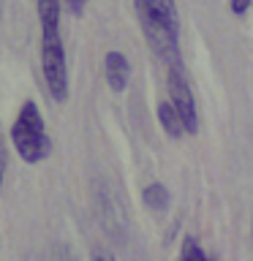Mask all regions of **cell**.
<instances>
[{
    "label": "cell",
    "instance_id": "6da1fadb",
    "mask_svg": "<svg viewBox=\"0 0 253 261\" xmlns=\"http://www.w3.org/2000/svg\"><path fill=\"white\" fill-rule=\"evenodd\" d=\"M41 22V71L52 101H68V60L60 36V0H38Z\"/></svg>",
    "mask_w": 253,
    "mask_h": 261
},
{
    "label": "cell",
    "instance_id": "7a4b0ae2",
    "mask_svg": "<svg viewBox=\"0 0 253 261\" xmlns=\"http://www.w3.org/2000/svg\"><path fill=\"white\" fill-rule=\"evenodd\" d=\"M134 11L150 49L169 68H180V14L174 0H134Z\"/></svg>",
    "mask_w": 253,
    "mask_h": 261
},
{
    "label": "cell",
    "instance_id": "3957f363",
    "mask_svg": "<svg viewBox=\"0 0 253 261\" xmlns=\"http://www.w3.org/2000/svg\"><path fill=\"white\" fill-rule=\"evenodd\" d=\"M11 142L16 147V155L24 163H41L52 152V142L46 134V122L41 117V109L36 101H24L16 112V120L11 125Z\"/></svg>",
    "mask_w": 253,
    "mask_h": 261
},
{
    "label": "cell",
    "instance_id": "277c9868",
    "mask_svg": "<svg viewBox=\"0 0 253 261\" xmlns=\"http://www.w3.org/2000/svg\"><path fill=\"white\" fill-rule=\"evenodd\" d=\"M169 103L177 109L180 120L185 125V134H196L199 130V112H196V101L188 85L183 65L180 68H169Z\"/></svg>",
    "mask_w": 253,
    "mask_h": 261
},
{
    "label": "cell",
    "instance_id": "5b68a950",
    "mask_svg": "<svg viewBox=\"0 0 253 261\" xmlns=\"http://www.w3.org/2000/svg\"><path fill=\"white\" fill-rule=\"evenodd\" d=\"M104 76H106V85L114 93H122L128 87V79H131V65H128V57L122 52H106L104 57Z\"/></svg>",
    "mask_w": 253,
    "mask_h": 261
},
{
    "label": "cell",
    "instance_id": "8992f818",
    "mask_svg": "<svg viewBox=\"0 0 253 261\" xmlns=\"http://www.w3.org/2000/svg\"><path fill=\"white\" fill-rule=\"evenodd\" d=\"M158 122H161V128L166 130L169 136H183V134H185L183 120H180L177 109H174V106H171L169 101L158 103Z\"/></svg>",
    "mask_w": 253,
    "mask_h": 261
},
{
    "label": "cell",
    "instance_id": "52a82bcc",
    "mask_svg": "<svg viewBox=\"0 0 253 261\" xmlns=\"http://www.w3.org/2000/svg\"><path fill=\"white\" fill-rule=\"evenodd\" d=\"M142 199H144V204L150 207L153 212H163L169 207V191H166V185H161V182H150L142 191Z\"/></svg>",
    "mask_w": 253,
    "mask_h": 261
},
{
    "label": "cell",
    "instance_id": "ba28073f",
    "mask_svg": "<svg viewBox=\"0 0 253 261\" xmlns=\"http://www.w3.org/2000/svg\"><path fill=\"white\" fill-rule=\"evenodd\" d=\"M180 261H212V258L204 253V248L193 240V237H185L183 248H180Z\"/></svg>",
    "mask_w": 253,
    "mask_h": 261
},
{
    "label": "cell",
    "instance_id": "9c48e42d",
    "mask_svg": "<svg viewBox=\"0 0 253 261\" xmlns=\"http://www.w3.org/2000/svg\"><path fill=\"white\" fill-rule=\"evenodd\" d=\"M229 3H232V14H237V16H242L250 8V0H229Z\"/></svg>",
    "mask_w": 253,
    "mask_h": 261
},
{
    "label": "cell",
    "instance_id": "30bf717a",
    "mask_svg": "<svg viewBox=\"0 0 253 261\" xmlns=\"http://www.w3.org/2000/svg\"><path fill=\"white\" fill-rule=\"evenodd\" d=\"M6 163H8V155H6V144H3V136H0V185H3V174H6Z\"/></svg>",
    "mask_w": 253,
    "mask_h": 261
},
{
    "label": "cell",
    "instance_id": "8fae6325",
    "mask_svg": "<svg viewBox=\"0 0 253 261\" xmlns=\"http://www.w3.org/2000/svg\"><path fill=\"white\" fill-rule=\"evenodd\" d=\"M65 3H68V8H71V14H82V11H85V3H87V0H65Z\"/></svg>",
    "mask_w": 253,
    "mask_h": 261
},
{
    "label": "cell",
    "instance_id": "7c38bea8",
    "mask_svg": "<svg viewBox=\"0 0 253 261\" xmlns=\"http://www.w3.org/2000/svg\"><path fill=\"white\" fill-rule=\"evenodd\" d=\"M93 261H117L114 256H109V253H95L93 256Z\"/></svg>",
    "mask_w": 253,
    "mask_h": 261
},
{
    "label": "cell",
    "instance_id": "4fadbf2b",
    "mask_svg": "<svg viewBox=\"0 0 253 261\" xmlns=\"http://www.w3.org/2000/svg\"><path fill=\"white\" fill-rule=\"evenodd\" d=\"M0 19H3V8H0Z\"/></svg>",
    "mask_w": 253,
    "mask_h": 261
}]
</instances>
